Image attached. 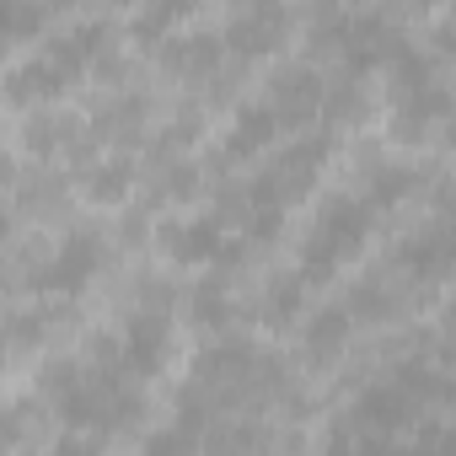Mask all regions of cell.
<instances>
[{
    "label": "cell",
    "instance_id": "5b68a950",
    "mask_svg": "<svg viewBox=\"0 0 456 456\" xmlns=\"http://www.w3.org/2000/svg\"><path fill=\"white\" fill-rule=\"evenodd\" d=\"M124 370L129 376H161L172 360V322L161 312H134L124 322Z\"/></svg>",
    "mask_w": 456,
    "mask_h": 456
},
{
    "label": "cell",
    "instance_id": "9c48e42d",
    "mask_svg": "<svg viewBox=\"0 0 456 456\" xmlns=\"http://www.w3.org/2000/svg\"><path fill=\"white\" fill-rule=\"evenodd\" d=\"M161 65H167V76L199 81V76H209L220 65V38L215 33H183V38H172L161 49Z\"/></svg>",
    "mask_w": 456,
    "mask_h": 456
},
{
    "label": "cell",
    "instance_id": "d6986e66",
    "mask_svg": "<svg viewBox=\"0 0 456 456\" xmlns=\"http://www.w3.org/2000/svg\"><path fill=\"white\" fill-rule=\"evenodd\" d=\"M134 129H140V97L108 108V118H97V134H113V140H124V134H134Z\"/></svg>",
    "mask_w": 456,
    "mask_h": 456
},
{
    "label": "cell",
    "instance_id": "ba28073f",
    "mask_svg": "<svg viewBox=\"0 0 456 456\" xmlns=\"http://www.w3.org/2000/svg\"><path fill=\"white\" fill-rule=\"evenodd\" d=\"M445 108H451V97H445L435 81L408 86V92H392V113H397V118H392V134L413 145V140H424V134H429V124H435Z\"/></svg>",
    "mask_w": 456,
    "mask_h": 456
},
{
    "label": "cell",
    "instance_id": "ffe728a7",
    "mask_svg": "<svg viewBox=\"0 0 456 456\" xmlns=\"http://www.w3.org/2000/svg\"><path fill=\"white\" fill-rule=\"evenodd\" d=\"M322 108H333V113H328L333 124H360V118H365V97H360L354 86H349V92H333V102H322Z\"/></svg>",
    "mask_w": 456,
    "mask_h": 456
},
{
    "label": "cell",
    "instance_id": "cb8c5ba5",
    "mask_svg": "<svg viewBox=\"0 0 456 456\" xmlns=\"http://www.w3.org/2000/svg\"><path fill=\"white\" fill-rule=\"evenodd\" d=\"M451 44H456V22H451Z\"/></svg>",
    "mask_w": 456,
    "mask_h": 456
},
{
    "label": "cell",
    "instance_id": "7402d4cb",
    "mask_svg": "<svg viewBox=\"0 0 456 456\" xmlns=\"http://www.w3.org/2000/svg\"><path fill=\"white\" fill-rule=\"evenodd\" d=\"M445 328H451V338H456V306H451V317H445Z\"/></svg>",
    "mask_w": 456,
    "mask_h": 456
},
{
    "label": "cell",
    "instance_id": "7a4b0ae2",
    "mask_svg": "<svg viewBox=\"0 0 456 456\" xmlns=\"http://www.w3.org/2000/svg\"><path fill=\"white\" fill-rule=\"evenodd\" d=\"M290 6L285 0H248V6L232 17V28H225V44H232L242 60H269L290 44Z\"/></svg>",
    "mask_w": 456,
    "mask_h": 456
},
{
    "label": "cell",
    "instance_id": "6da1fadb",
    "mask_svg": "<svg viewBox=\"0 0 456 456\" xmlns=\"http://www.w3.org/2000/svg\"><path fill=\"white\" fill-rule=\"evenodd\" d=\"M365 237H370V204L365 199H328L306 248H301V274L306 280H333L344 264L360 258Z\"/></svg>",
    "mask_w": 456,
    "mask_h": 456
},
{
    "label": "cell",
    "instance_id": "4fadbf2b",
    "mask_svg": "<svg viewBox=\"0 0 456 456\" xmlns=\"http://www.w3.org/2000/svg\"><path fill=\"white\" fill-rule=\"evenodd\" d=\"M193 6H199V0H151V6L134 17V38L140 44H161L172 28H183L193 17Z\"/></svg>",
    "mask_w": 456,
    "mask_h": 456
},
{
    "label": "cell",
    "instance_id": "7c38bea8",
    "mask_svg": "<svg viewBox=\"0 0 456 456\" xmlns=\"http://www.w3.org/2000/svg\"><path fill=\"white\" fill-rule=\"evenodd\" d=\"M65 86H70V76H65L49 54L28 60V65L12 76V97H17V102H49V97H60Z\"/></svg>",
    "mask_w": 456,
    "mask_h": 456
},
{
    "label": "cell",
    "instance_id": "30bf717a",
    "mask_svg": "<svg viewBox=\"0 0 456 456\" xmlns=\"http://www.w3.org/2000/svg\"><path fill=\"white\" fill-rule=\"evenodd\" d=\"M102 49H108V28H102V22H76L70 33H60V38L49 44V60L76 81V76H81Z\"/></svg>",
    "mask_w": 456,
    "mask_h": 456
},
{
    "label": "cell",
    "instance_id": "52a82bcc",
    "mask_svg": "<svg viewBox=\"0 0 456 456\" xmlns=\"http://www.w3.org/2000/svg\"><path fill=\"white\" fill-rule=\"evenodd\" d=\"M280 113L269 102H242L237 118H232V134H225V161H248V156H264L274 140H280Z\"/></svg>",
    "mask_w": 456,
    "mask_h": 456
},
{
    "label": "cell",
    "instance_id": "9a60e30c",
    "mask_svg": "<svg viewBox=\"0 0 456 456\" xmlns=\"http://www.w3.org/2000/svg\"><path fill=\"white\" fill-rule=\"evenodd\" d=\"M232 317H237V306H232V290L220 280H204L193 290V322L199 328H232Z\"/></svg>",
    "mask_w": 456,
    "mask_h": 456
},
{
    "label": "cell",
    "instance_id": "603a6c76",
    "mask_svg": "<svg viewBox=\"0 0 456 456\" xmlns=\"http://www.w3.org/2000/svg\"><path fill=\"white\" fill-rule=\"evenodd\" d=\"M408 6H440V0H408Z\"/></svg>",
    "mask_w": 456,
    "mask_h": 456
},
{
    "label": "cell",
    "instance_id": "8fae6325",
    "mask_svg": "<svg viewBox=\"0 0 456 456\" xmlns=\"http://www.w3.org/2000/svg\"><path fill=\"white\" fill-rule=\"evenodd\" d=\"M349 328H354V312H344V306H322V312L301 328V349H306V360L328 365L333 354H344Z\"/></svg>",
    "mask_w": 456,
    "mask_h": 456
},
{
    "label": "cell",
    "instance_id": "3957f363",
    "mask_svg": "<svg viewBox=\"0 0 456 456\" xmlns=\"http://www.w3.org/2000/svg\"><path fill=\"white\" fill-rule=\"evenodd\" d=\"M97 269H102V242H97V232H70V237L54 248V258H49V264H38L33 290L76 296V290H86V285H92V274H97Z\"/></svg>",
    "mask_w": 456,
    "mask_h": 456
},
{
    "label": "cell",
    "instance_id": "44dd1931",
    "mask_svg": "<svg viewBox=\"0 0 456 456\" xmlns=\"http://www.w3.org/2000/svg\"><path fill=\"white\" fill-rule=\"evenodd\" d=\"M156 188H161V199H167V193H172V199H188V193H193V167L161 172V183H156Z\"/></svg>",
    "mask_w": 456,
    "mask_h": 456
},
{
    "label": "cell",
    "instance_id": "5bb4252c",
    "mask_svg": "<svg viewBox=\"0 0 456 456\" xmlns=\"http://www.w3.org/2000/svg\"><path fill=\"white\" fill-rule=\"evenodd\" d=\"M354 413H360L365 424H376V429H397V424L408 419V381H397V387H370Z\"/></svg>",
    "mask_w": 456,
    "mask_h": 456
},
{
    "label": "cell",
    "instance_id": "ac0fdd59",
    "mask_svg": "<svg viewBox=\"0 0 456 456\" xmlns=\"http://www.w3.org/2000/svg\"><path fill=\"white\" fill-rule=\"evenodd\" d=\"M86 193H92L97 204H118V199L129 193V161H102V167H92V172H86Z\"/></svg>",
    "mask_w": 456,
    "mask_h": 456
},
{
    "label": "cell",
    "instance_id": "8992f818",
    "mask_svg": "<svg viewBox=\"0 0 456 456\" xmlns=\"http://www.w3.org/2000/svg\"><path fill=\"white\" fill-rule=\"evenodd\" d=\"M322 102H328V92L312 70H280L269 86V108L280 113V124H312L322 113Z\"/></svg>",
    "mask_w": 456,
    "mask_h": 456
},
{
    "label": "cell",
    "instance_id": "e0dca14e",
    "mask_svg": "<svg viewBox=\"0 0 456 456\" xmlns=\"http://www.w3.org/2000/svg\"><path fill=\"white\" fill-rule=\"evenodd\" d=\"M301 290H306V274H301V269H296V274H280V280L269 285L264 317H269V322H296V317H301Z\"/></svg>",
    "mask_w": 456,
    "mask_h": 456
},
{
    "label": "cell",
    "instance_id": "277c9868",
    "mask_svg": "<svg viewBox=\"0 0 456 456\" xmlns=\"http://www.w3.org/2000/svg\"><path fill=\"white\" fill-rule=\"evenodd\" d=\"M161 253L172 264H215V258H237V248H225V232L215 215H199V220H167L161 225Z\"/></svg>",
    "mask_w": 456,
    "mask_h": 456
},
{
    "label": "cell",
    "instance_id": "2e32d148",
    "mask_svg": "<svg viewBox=\"0 0 456 456\" xmlns=\"http://www.w3.org/2000/svg\"><path fill=\"white\" fill-rule=\"evenodd\" d=\"M413 183H419L413 167H376V172H370V188H365V204H370V209H392V204L408 199Z\"/></svg>",
    "mask_w": 456,
    "mask_h": 456
}]
</instances>
